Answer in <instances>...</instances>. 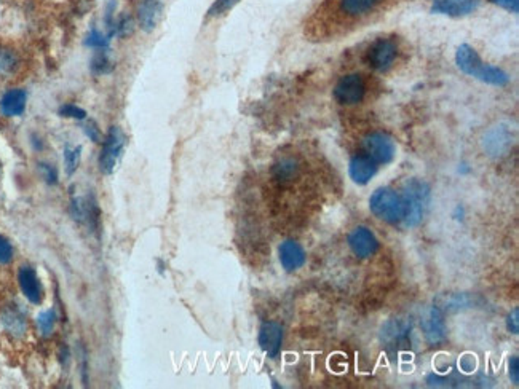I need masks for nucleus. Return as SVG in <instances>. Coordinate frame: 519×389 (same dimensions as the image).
<instances>
[{"label": "nucleus", "mask_w": 519, "mask_h": 389, "mask_svg": "<svg viewBox=\"0 0 519 389\" xmlns=\"http://www.w3.org/2000/svg\"><path fill=\"white\" fill-rule=\"evenodd\" d=\"M456 63L457 68L461 69L463 74L470 75L476 80L492 85V87H507L510 82V77L505 70L492 64H486L481 61V58L476 53V50L470 47V45H461L456 53Z\"/></svg>", "instance_id": "f257e3e1"}, {"label": "nucleus", "mask_w": 519, "mask_h": 389, "mask_svg": "<svg viewBox=\"0 0 519 389\" xmlns=\"http://www.w3.org/2000/svg\"><path fill=\"white\" fill-rule=\"evenodd\" d=\"M403 200L406 206L404 213V225L406 227H417L424 219V214L430 203V186L425 181L411 179L406 182Z\"/></svg>", "instance_id": "f03ea898"}, {"label": "nucleus", "mask_w": 519, "mask_h": 389, "mask_svg": "<svg viewBox=\"0 0 519 389\" xmlns=\"http://www.w3.org/2000/svg\"><path fill=\"white\" fill-rule=\"evenodd\" d=\"M369 209L371 213L379 217L380 220H385L389 223H397L403 220L406 206L403 195H399L390 187L377 188L369 198Z\"/></svg>", "instance_id": "7ed1b4c3"}, {"label": "nucleus", "mask_w": 519, "mask_h": 389, "mask_svg": "<svg viewBox=\"0 0 519 389\" xmlns=\"http://www.w3.org/2000/svg\"><path fill=\"white\" fill-rule=\"evenodd\" d=\"M125 142H127V136L120 127H112L109 129L108 136L103 139L100 155V169L103 174L110 176L117 169L118 163L122 160Z\"/></svg>", "instance_id": "20e7f679"}, {"label": "nucleus", "mask_w": 519, "mask_h": 389, "mask_svg": "<svg viewBox=\"0 0 519 389\" xmlns=\"http://www.w3.org/2000/svg\"><path fill=\"white\" fill-rule=\"evenodd\" d=\"M363 149L366 155L377 164H389L397 154L395 141L384 133H372L365 137Z\"/></svg>", "instance_id": "39448f33"}, {"label": "nucleus", "mask_w": 519, "mask_h": 389, "mask_svg": "<svg viewBox=\"0 0 519 389\" xmlns=\"http://www.w3.org/2000/svg\"><path fill=\"white\" fill-rule=\"evenodd\" d=\"M366 95L365 78L360 74H350L340 78L336 88H334V97L339 104L355 105L360 104Z\"/></svg>", "instance_id": "423d86ee"}, {"label": "nucleus", "mask_w": 519, "mask_h": 389, "mask_svg": "<svg viewBox=\"0 0 519 389\" xmlns=\"http://www.w3.org/2000/svg\"><path fill=\"white\" fill-rule=\"evenodd\" d=\"M397 55L398 48L395 42L389 41V38H380V41H377L369 48V53H367V61H369V65L372 69L385 72L392 68L393 63H395Z\"/></svg>", "instance_id": "0eeeda50"}, {"label": "nucleus", "mask_w": 519, "mask_h": 389, "mask_svg": "<svg viewBox=\"0 0 519 389\" xmlns=\"http://www.w3.org/2000/svg\"><path fill=\"white\" fill-rule=\"evenodd\" d=\"M259 346L268 358L275 359L278 358L281 351V345H283V327L278 322L267 321L259 329Z\"/></svg>", "instance_id": "6e6552de"}, {"label": "nucleus", "mask_w": 519, "mask_h": 389, "mask_svg": "<svg viewBox=\"0 0 519 389\" xmlns=\"http://www.w3.org/2000/svg\"><path fill=\"white\" fill-rule=\"evenodd\" d=\"M348 246L358 259H367L377 252L379 241L369 228L357 227L348 235Z\"/></svg>", "instance_id": "1a4fd4ad"}, {"label": "nucleus", "mask_w": 519, "mask_h": 389, "mask_svg": "<svg viewBox=\"0 0 519 389\" xmlns=\"http://www.w3.org/2000/svg\"><path fill=\"white\" fill-rule=\"evenodd\" d=\"M18 281L26 299L34 303V305H41L43 300V287L36 270L31 267H21L18 273Z\"/></svg>", "instance_id": "9d476101"}, {"label": "nucleus", "mask_w": 519, "mask_h": 389, "mask_svg": "<svg viewBox=\"0 0 519 389\" xmlns=\"http://www.w3.org/2000/svg\"><path fill=\"white\" fill-rule=\"evenodd\" d=\"M278 255L281 267H283L285 272L288 273L298 272V270L304 267L305 263V250L302 249L299 243H295L293 240H286L280 244Z\"/></svg>", "instance_id": "9b49d317"}, {"label": "nucleus", "mask_w": 519, "mask_h": 389, "mask_svg": "<svg viewBox=\"0 0 519 389\" xmlns=\"http://www.w3.org/2000/svg\"><path fill=\"white\" fill-rule=\"evenodd\" d=\"M481 0H433L431 11L452 18L466 16L478 9Z\"/></svg>", "instance_id": "f8f14e48"}, {"label": "nucleus", "mask_w": 519, "mask_h": 389, "mask_svg": "<svg viewBox=\"0 0 519 389\" xmlns=\"http://www.w3.org/2000/svg\"><path fill=\"white\" fill-rule=\"evenodd\" d=\"M348 174L355 183L366 186L377 174V163L367 155H357L348 163Z\"/></svg>", "instance_id": "ddd939ff"}, {"label": "nucleus", "mask_w": 519, "mask_h": 389, "mask_svg": "<svg viewBox=\"0 0 519 389\" xmlns=\"http://www.w3.org/2000/svg\"><path fill=\"white\" fill-rule=\"evenodd\" d=\"M163 5L160 0H141L137 6V23L144 32H152L160 23Z\"/></svg>", "instance_id": "4468645a"}, {"label": "nucleus", "mask_w": 519, "mask_h": 389, "mask_svg": "<svg viewBox=\"0 0 519 389\" xmlns=\"http://www.w3.org/2000/svg\"><path fill=\"white\" fill-rule=\"evenodd\" d=\"M28 104V93L21 88H11L0 99V109L6 117H19L24 114Z\"/></svg>", "instance_id": "2eb2a0df"}, {"label": "nucleus", "mask_w": 519, "mask_h": 389, "mask_svg": "<svg viewBox=\"0 0 519 389\" xmlns=\"http://www.w3.org/2000/svg\"><path fill=\"white\" fill-rule=\"evenodd\" d=\"M424 329L426 340L430 343H438L444 339V319L441 311L433 307L429 313V318L424 321Z\"/></svg>", "instance_id": "dca6fc26"}, {"label": "nucleus", "mask_w": 519, "mask_h": 389, "mask_svg": "<svg viewBox=\"0 0 519 389\" xmlns=\"http://www.w3.org/2000/svg\"><path fill=\"white\" fill-rule=\"evenodd\" d=\"M299 174V163L293 156H285L275 163L273 166V176L275 179L280 182L293 181L295 176Z\"/></svg>", "instance_id": "f3484780"}, {"label": "nucleus", "mask_w": 519, "mask_h": 389, "mask_svg": "<svg viewBox=\"0 0 519 389\" xmlns=\"http://www.w3.org/2000/svg\"><path fill=\"white\" fill-rule=\"evenodd\" d=\"M382 2V0H340V9L350 16H361Z\"/></svg>", "instance_id": "a211bd4d"}, {"label": "nucleus", "mask_w": 519, "mask_h": 389, "mask_svg": "<svg viewBox=\"0 0 519 389\" xmlns=\"http://www.w3.org/2000/svg\"><path fill=\"white\" fill-rule=\"evenodd\" d=\"M2 322L6 331L16 337H23L26 332V319L24 316L18 311V309H6L2 316Z\"/></svg>", "instance_id": "6ab92c4d"}, {"label": "nucleus", "mask_w": 519, "mask_h": 389, "mask_svg": "<svg viewBox=\"0 0 519 389\" xmlns=\"http://www.w3.org/2000/svg\"><path fill=\"white\" fill-rule=\"evenodd\" d=\"M82 158V147L80 146H65L64 147V168L65 174L74 176L78 169Z\"/></svg>", "instance_id": "aec40b11"}, {"label": "nucleus", "mask_w": 519, "mask_h": 389, "mask_svg": "<svg viewBox=\"0 0 519 389\" xmlns=\"http://www.w3.org/2000/svg\"><path fill=\"white\" fill-rule=\"evenodd\" d=\"M18 68V56L10 48L0 47V75H10Z\"/></svg>", "instance_id": "412c9836"}, {"label": "nucleus", "mask_w": 519, "mask_h": 389, "mask_svg": "<svg viewBox=\"0 0 519 389\" xmlns=\"http://www.w3.org/2000/svg\"><path fill=\"white\" fill-rule=\"evenodd\" d=\"M85 45L88 48H95V50H108L110 45V37L104 32L98 31V29H91L87 37H85Z\"/></svg>", "instance_id": "4be33fe9"}, {"label": "nucleus", "mask_w": 519, "mask_h": 389, "mask_svg": "<svg viewBox=\"0 0 519 389\" xmlns=\"http://www.w3.org/2000/svg\"><path fill=\"white\" fill-rule=\"evenodd\" d=\"M486 144H488V149L492 154H497V151H502L505 147H508L510 136L505 134L503 129H494L492 133H489Z\"/></svg>", "instance_id": "5701e85b"}, {"label": "nucleus", "mask_w": 519, "mask_h": 389, "mask_svg": "<svg viewBox=\"0 0 519 389\" xmlns=\"http://www.w3.org/2000/svg\"><path fill=\"white\" fill-rule=\"evenodd\" d=\"M55 324H56L55 309H47V311L38 314L37 326H38V329H41V332L43 335H50L51 332H53Z\"/></svg>", "instance_id": "b1692460"}, {"label": "nucleus", "mask_w": 519, "mask_h": 389, "mask_svg": "<svg viewBox=\"0 0 519 389\" xmlns=\"http://www.w3.org/2000/svg\"><path fill=\"white\" fill-rule=\"evenodd\" d=\"M104 51L106 50H98V55L93 58V61H91V69H93V72L98 75L108 74V72H110V69H112V65H110V59L108 58V55Z\"/></svg>", "instance_id": "393cba45"}, {"label": "nucleus", "mask_w": 519, "mask_h": 389, "mask_svg": "<svg viewBox=\"0 0 519 389\" xmlns=\"http://www.w3.org/2000/svg\"><path fill=\"white\" fill-rule=\"evenodd\" d=\"M240 0H216V2L209 6L208 10V16L209 18H216L221 15H226L229 10H232L234 6L238 4Z\"/></svg>", "instance_id": "a878e982"}, {"label": "nucleus", "mask_w": 519, "mask_h": 389, "mask_svg": "<svg viewBox=\"0 0 519 389\" xmlns=\"http://www.w3.org/2000/svg\"><path fill=\"white\" fill-rule=\"evenodd\" d=\"M59 115L64 118H74V120H85L87 118V110L74 104H64L61 109H59Z\"/></svg>", "instance_id": "bb28decb"}, {"label": "nucleus", "mask_w": 519, "mask_h": 389, "mask_svg": "<svg viewBox=\"0 0 519 389\" xmlns=\"http://www.w3.org/2000/svg\"><path fill=\"white\" fill-rule=\"evenodd\" d=\"M13 260V246L5 236L0 235V265H9Z\"/></svg>", "instance_id": "cd10ccee"}, {"label": "nucleus", "mask_w": 519, "mask_h": 389, "mask_svg": "<svg viewBox=\"0 0 519 389\" xmlns=\"http://www.w3.org/2000/svg\"><path fill=\"white\" fill-rule=\"evenodd\" d=\"M83 133L87 134L88 139L91 142H103V136H101V131H100V127L95 122H87L85 123L83 127Z\"/></svg>", "instance_id": "c85d7f7f"}, {"label": "nucleus", "mask_w": 519, "mask_h": 389, "mask_svg": "<svg viewBox=\"0 0 519 389\" xmlns=\"http://www.w3.org/2000/svg\"><path fill=\"white\" fill-rule=\"evenodd\" d=\"M41 171H42V174L45 177V181H47V183H50V186H55V183L58 182V171L51 166V164H47V163H41Z\"/></svg>", "instance_id": "c756f323"}, {"label": "nucleus", "mask_w": 519, "mask_h": 389, "mask_svg": "<svg viewBox=\"0 0 519 389\" xmlns=\"http://www.w3.org/2000/svg\"><path fill=\"white\" fill-rule=\"evenodd\" d=\"M489 2L500 6V9L507 10L510 13H513V15H518V11H519V0H489Z\"/></svg>", "instance_id": "7c9ffc66"}, {"label": "nucleus", "mask_w": 519, "mask_h": 389, "mask_svg": "<svg viewBox=\"0 0 519 389\" xmlns=\"http://www.w3.org/2000/svg\"><path fill=\"white\" fill-rule=\"evenodd\" d=\"M507 327H508V331H510L511 334L518 335V332H519V308H515L513 311H511V313L508 314Z\"/></svg>", "instance_id": "2f4dec72"}, {"label": "nucleus", "mask_w": 519, "mask_h": 389, "mask_svg": "<svg viewBox=\"0 0 519 389\" xmlns=\"http://www.w3.org/2000/svg\"><path fill=\"white\" fill-rule=\"evenodd\" d=\"M508 375H510L511 383H515V385L519 383V359L516 358V356H513V358L510 359Z\"/></svg>", "instance_id": "473e14b6"}]
</instances>
